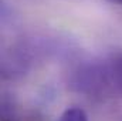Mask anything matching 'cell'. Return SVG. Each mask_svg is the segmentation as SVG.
I'll return each mask as SVG.
<instances>
[{
  "instance_id": "6da1fadb",
  "label": "cell",
  "mask_w": 122,
  "mask_h": 121,
  "mask_svg": "<svg viewBox=\"0 0 122 121\" xmlns=\"http://www.w3.org/2000/svg\"><path fill=\"white\" fill-rule=\"evenodd\" d=\"M56 51V46L50 38L31 37L13 44L1 60V71L6 78H17L30 71L37 61L46 59Z\"/></svg>"
},
{
  "instance_id": "7a4b0ae2",
  "label": "cell",
  "mask_w": 122,
  "mask_h": 121,
  "mask_svg": "<svg viewBox=\"0 0 122 121\" xmlns=\"http://www.w3.org/2000/svg\"><path fill=\"white\" fill-rule=\"evenodd\" d=\"M104 68L109 98H122V50L114 51L104 57Z\"/></svg>"
},
{
  "instance_id": "3957f363",
  "label": "cell",
  "mask_w": 122,
  "mask_h": 121,
  "mask_svg": "<svg viewBox=\"0 0 122 121\" xmlns=\"http://www.w3.org/2000/svg\"><path fill=\"white\" fill-rule=\"evenodd\" d=\"M58 121H88V116L80 107H70L60 116Z\"/></svg>"
},
{
  "instance_id": "277c9868",
  "label": "cell",
  "mask_w": 122,
  "mask_h": 121,
  "mask_svg": "<svg viewBox=\"0 0 122 121\" xmlns=\"http://www.w3.org/2000/svg\"><path fill=\"white\" fill-rule=\"evenodd\" d=\"M109 1H114V3H121V4H122V0H109Z\"/></svg>"
}]
</instances>
